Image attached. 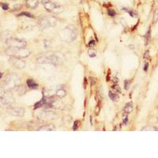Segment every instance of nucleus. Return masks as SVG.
<instances>
[{"label":"nucleus","instance_id":"1","mask_svg":"<svg viewBox=\"0 0 158 158\" xmlns=\"http://www.w3.org/2000/svg\"><path fill=\"white\" fill-rule=\"evenodd\" d=\"M21 85V79L17 74H10L6 75L2 81V89L12 92Z\"/></svg>","mask_w":158,"mask_h":158},{"label":"nucleus","instance_id":"2","mask_svg":"<svg viewBox=\"0 0 158 158\" xmlns=\"http://www.w3.org/2000/svg\"><path fill=\"white\" fill-rule=\"evenodd\" d=\"M15 102V97L11 92L6 91L3 89L0 92V107L1 108H9V107L12 106Z\"/></svg>","mask_w":158,"mask_h":158},{"label":"nucleus","instance_id":"3","mask_svg":"<svg viewBox=\"0 0 158 158\" xmlns=\"http://www.w3.org/2000/svg\"><path fill=\"white\" fill-rule=\"evenodd\" d=\"M77 37V31L73 25H69L60 32V38L66 42H71Z\"/></svg>","mask_w":158,"mask_h":158},{"label":"nucleus","instance_id":"4","mask_svg":"<svg viewBox=\"0 0 158 158\" xmlns=\"http://www.w3.org/2000/svg\"><path fill=\"white\" fill-rule=\"evenodd\" d=\"M6 53L9 56L13 57L20 58V59H24L30 56L31 52L26 48H7Z\"/></svg>","mask_w":158,"mask_h":158},{"label":"nucleus","instance_id":"5","mask_svg":"<svg viewBox=\"0 0 158 158\" xmlns=\"http://www.w3.org/2000/svg\"><path fill=\"white\" fill-rule=\"evenodd\" d=\"M60 61L61 60H60L59 56L54 53H48V54L40 56L37 59L38 63H40V64L49 63V64H52L54 66H57L58 64H59Z\"/></svg>","mask_w":158,"mask_h":158},{"label":"nucleus","instance_id":"6","mask_svg":"<svg viewBox=\"0 0 158 158\" xmlns=\"http://www.w3.org/2000/svg\"><path fill=\"white\" fill-rule=\"evenodd\" d=\"M42 4L44 7L48 12L53 13V14H59L63 10V7L61 5H59V3L52 0H42Z\"/></svg>","mask_w":158,"mask_h":158},{"label":"nucleus","instance_id":"7","mask_svg":"<svg viewBox=\"0 0 158 158\" xmlns=\"http://www.w3.org/2000/svg\"><path fill=\"white\" fill-rule=\"evenodd\" d=\"M56 22H57V20L55 17H43V18L40 19L39 25L42 29H47V28L52 27V26H54L56 24Z\"/></svg>","mask_w":158,"mask_h":158},{"label":"nucleus","instance_id":"8","mask_svg":"<svg viewBox=\"0 0 158 158\" xmlns=\"http://www.w3.org/2000/svg\"><path fill=\"white\" fill-rule=\"evenodd\" d=\"M7 44L8 48H25L26 46V42L22 40L17 39V38H10L6 41Z\"/></svg>","mask_w":158,"mask_h":158},{"label":"nucleus","instance_id":"9","mask_svg":"<svg viewBox=\"0 0 158 158\" xmlns=\"http://www.w3.org/2000/svg\"><path fill=\"white\" fill-rule=\"evenodd\" d=\"M9 63H10V65L13 67L18 69V70H22L24 69L26 66V63H25L24 60H22V59L17 57H13L11 56L9 59Z\"/></svg>","mask_w":158,"mask_h":158},{"label":"nucleus","instance_id":"10","mask_svg":"<svg viewBox=\"0 0 158 158\" xmlns=\"http://www.w3.org/2000/svg\"><path fill=\"white\" fill-rule=\"evenodd\" d=\"M6 111L9 115L12 116H23L25 114V109L22 107H13L10 106L6 108Z\"/></svg>","mask_w":158,"mask_h":158},{"label":"nucleus","instance_id":"11","mask_svg":"<svg viewBox=\"0 0 158 158\" xmlns=\"http://www.w3.org/2000/svg\"><path fill=\"white\" fill-rule=\"evenodd\" d=\"M25 5L28 8L30 9H36L39 5V1L38 0H26L25 1Z\"/></svg>","mask_w":158,"mask_h":158},{"label":"nucleus","instance_id":"12","mask_svg":"<svg viewBox=\"0 0 158 158\" xmlns=\"http://www.w3.org/2000/svg\"><path fill=\"white\" fill-rule=\"evenodd\" d=\"M26 83H27L28 87H29V89H36L38 88V84L33 80V79H28Z\"/></svg>","mask_w":158,"mask_h":158},{"label":"nucleus","instance_id":"13","mask_svg":"<svg viewBox=\"0 0 158 158\" xmlns=\"http://www.w3.org/2000/svg\"><path fill=\"white\" fill-rule=\"evenodd\" d=\"M47 102H48V98L47 97H44L43 98L39 101V102H37L36 104H35L34 109H37V108H41L42 106H44V105H46Z\"/></svg>","mask_w":158,"mask_h":158},{"label":"nucleus","instance_id":"14","mask_svg":"<svg viewBox=\"0 0 158 158\" xmlns=\"http://www.w3.org/2000/svg\"><path fill=\"white\" fill-rule=\"evenodd\" d=\"M55 126L54 125H52V124H49V125H46V126H43L41 127H40L38 131H55Z\"/></svg>","mask_w":158,"mask_h":158},{"label":"nucleus","instance_id":"15","mask_svg":"<svg viewBox=\"0 0 158 158\" xmlns=\"http://www.w3.org/2000/svg\"><path fill=\"white\" fill-rule=\"evenodd\" d=\"M66 95H67V92H66L65 89H60L56 93V97L58 98H63Z\"/></svg>","mask_w":158,"mask_h":158},{"label":"nucleus","instance_id":"16","mask_svg":"<svg viewBox=\"0 0 158 158\" xmlns=\"http://www.w3.org/2000/svg\"><path fill=\"white\" fill-rule=\"evenodd\" d=\"M124 111L126 112V113H131V111H133V105L131 103H129V104H127V105L124 107L123 108Z\"/></svg>","mask_w":158,"mask_h":158},{"label":"nucleus","instance_id":"17","mask_svg":"<svg viewBox=\"0 0 158 158\" xmlns=\"http://www.w3.org/2000/svg\"><path fill=\"white\" fill-rule=\"evenodd\" d=\"M108 96H109V98L111 99V101H117L118 100V95H117L116 94H114V93H112L111 91H109V93H108Z\"/></svg>","mask_w":158,"mask_h":158},{"label":"nucleus","instance_id":"18","mask_svg":"<svg viewBox=\"0 0 158 158\" xmlns=\"http://www.w3.org/2000/svg\"><path fill=\"white\" fill-rule=\"evenodd\" d=\"M16 90L18 91V94H19V95H23V94H25V92H26L25 89L24 88L22 85H20L19 86H18V88L16 89Z\"/></svg>","mask_w":158,"mask_h":158},{"label":"nucleus","instance_id":"19","mask_svg":"<svg viewBox=\"0 0 158 158\" xmlns=\"http://www.w3.org/2000/svg\"><path fill=\"white\" fill-rule=\"evenodd\" d=\"M124 10H126L128 14H129V15L132 17V18H137V17H138V13H137L136 11L128 10H127V9H124Z\"/></svg>","mask_w":158,"mask_h":158},{"label":"nucleus","instance_id":"20","mask_svg":"<svg viewBox=\"0 0 158 158\" xmlns=\"http://www.w3.org/2000/svg\"><path fill=\"white\" fill-rule=\"evenodd\" d=\"M142 131H158L157 128L156 127H151V126H148V127H143L142 129Z\"/></svg>","mask_w":158,"mask_h":158},{"label":"nucleus","instance_id":"21","mask_svg":"<svg viewBox=\"0 0 158 158\" xmlns=\"http://www.w3.org/2000/svg\"><path fill=\"white\" fill-rule=\"evenodd\" d=\"M150 35H151V29L150 27H149V30H148V32H146V44H148V43H149V40H150Z\"/></svg>","mask_w":158,"mask_h":158},{"label":"nucleus","instance_id":"22","mask_svg":"<svg viewBox=\"0 0 158 158\" xmlns=\"http://www.w3.org/2000/svg\"><path fill=\"white\" fill-rule=\"evenodd\" d=\"M18 16H25V17H27V18H34V16H33V15H31V14H29V13H27V12L21 13L20 15H18Z\"/></svg>","mask_w":158,"mask_h":158},{"label":"nucleus","instance_id":"23","mask_svg":"<svg viewBox=\"0 0 158 158\" xmlns=\"http://www.w3.org/2000/svg\"><path fill=\"white\" fill-rule=\"evenodd\" d=\"M153 22L154 23L158 22V8L154 11V14H153Z\"/></svg>","mask_w":158,"mask_h":158},{"label":"nucleus","instance_id":"24","mask_svg":"<svg viewBox=\"0 0 158 158\" xmlns=\"http://www.w3.org/2000/svg\"><path fill=\"white\" fill-rule=\"evenodd\" d=\"M108 15H109L110 17H114L115 15H116V13H115V11L113 10L109 9L108 10Z\"/></svg>","mask_w":158,"mask_h":158},{"label":"nucleus","instance_id":"25","mask_svg":"<svg viewBox=\"0 0 158 158\" xmlns=\"http://www.w3.org/2000/svg\"><path fill=\"white\" fill-rule=\"evenodd\" d=\"M89 56L90 57H95V56H97V53H96V52L94 50L90 49V50L89 51Z\"/></svg>","mask_w":158,"mask_h":158},{"label":"nucleus","instance_id":"26","mask_svg":"<svg viewBox=\"0 0 158 158\" xmlns=\"http://www.w3.org/2000/svg\"><path fill=\"white\" fill-rule=\"evenodd\" d=\"M0 6H1V7H2V10H7L9 9V6H8V4L6 3L2 2V3L0 4Z\"/></svg>","mask_w":158,"mask_h":158},{"label":"nucleus","instance_id":"27","mask_svg":"<svg viewBox=\"0 0 158 158\" xmlns=\"http://www.w3.org/2000/svg\"><path fill=\"white\" fill-rule=\"evenodd\" d=\"M124 85H125V89L126 90H128V89H129L130 87V81H125V82H124Z\"/></svg>","mask_w":158,"mask_h":158},{"label":"nucleus","instance_id":"28","mask_svg":"<svg viewBox=\"0 0 158 158\" xmlns=\"http://www.w3.org/2000/svg\"><path fill=\"white\" fill-rule=\"evenodd\" d=\"M123 120L124 125H126V124L127 123V122H128V117H127V115H124L123 119Z\"/></svg>","mask_w":158,"mask_h":158},{"label":"nucleus","instance_id":"29","mask_svg":"<svg viewBox=\"0 0 158 158\" xmlns=\"http://www.w3.org/2000/svg\"><path fill=\"white\" fill-rule=\"evenodd\" d=\"M113 89L115 90V91L118 92V93H121L120 88H119V87H118V85H114Z\"/></svg>","mask_w":158,"mask_h":158},{"label":"nucleus","instance_id":"30","mask_svg":"<svg viewBox=\"0 0 158 158\" xmlns=\"http://www.w3.org/2000/svg\"><path fill=\"white\" fill-rule=\"evenodd\" d=\"M77 126H78V122H77V121H75V122H74V127H73V129H74V131H76V130H77Z\"/></svg>","mask_w":158,"mask_h":158},{"label":"nucleus","instance_id":"31","mask_svg":"<svg viewBox=\"0 0 158 158\" xmlns=\"http://www.w3.org/2000/svg\"><path fill=\"white\" fill-rule=\"evenodd\" d=\"M94 45H95V41H94V40H91V41H89V48L94 47Z\"/></svg>","mask_w":158,"mask_h":158},{"label":"nucleus","instance_id":"32","mask_svg":"<svg viewBox=\"0 0 158 158\" xmlns=\"http://www.w3.org/2000/svg\"><path fill=\"white\" fill-rule=\"evenodd\" d=\"M144 58H145V59H149V51H146V52H145V55H144Z\"/></svg>","mask_w":158,"mask_h":158},{"label":"nucleus","instance_id":"33","mask_svg":"<svg viewBox=\"0 0 158 158\" xmlns=\"http://www.w3.org/2000/svg\"><path fill=\"white\" fill-rule=\"evenodd\" d=\"M148 66H149V64H148V63H146V64H145V67H144V70H145V71H147Z\"/></svg>","mask_w":158,"mask_h":158},{"label":"nucleus","instance_id":"34","mask_svg":"<svg viewBox=\"0 0 158 158\" xmlns=\"http://www.w3.org/2000/svg\"><path fill=\"white\" fill-rule=\"evenodd\" d=\"M90 81H92L91 82V85H94V82H95V79L94 78V77H90Z\"/></svg>","mask_w":158,"mask_h":158},{"label":"nucleus","instance_id":"35","mask_svg":"<svg viewBox=\"0 0 158 158\" xmlns=\"http://www.w3.org/2000/svg\"><path fill=\"white\" fill-rule=\"evenodd\" d=\"M1 77H2V74L0 73V78H1Z\"/></svg>","mask_w":158,"mask_h":158},{"label":"nucleus","instance_id":"36","mask_svg":"<svg viewBox=\"0 0 158 158\" xmlns=\"http://www.w3.org/2000/svg\"><path fill=\"white\" fill-rule=\"evenodd\" d=\"M14 1H16V0H14Z\"/></svg>","mask_w":158,"mask_h":158}]
</instances>
